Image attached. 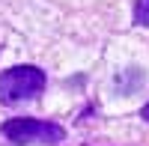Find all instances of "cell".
I'll return each instance as SVG.
<instances>
[{
  "label": "cell",
  "mask_w": 149,
  "mask_h": 146,
  "mask_svg": "<svg viewBox=\"0 0 149 146\" xmlns=\"http://www.w3.org/2000/svg\"><path fill=\"white\" fill-rule=\"evenodd\" d=\"M3 137L12 143H63L66 131L60 128L57 122H42V119H9L3 122Z\"/></svg>",
  "instance_id": "cell-2"
},
{
  "label": "cell",
  "mask_w": 149,
  "mask_h": 146,
  "mask_svg": "<svg viewBox=\"0 0 149 146\" xmlns=\"http://www.w3.org/2000/svg\"><path fill=\"white\" fill-rule=\"evenodd\" d=\"M143 119H146V122H149V104L143 107Z\"/></svg>",
  "instance_id": "cell-4"
},
{
  "label": "cell",
  "mask_w": 149,
  "mask_h": 146,
  "mask_svg": "<svg viewBox=\"0 0 149 146\" xmlns=\"http://www.w3.org/2000/svg\"><path fill=\"white\" fill-rule=\"evenodd\" d=\"M45 90V72L36 66H12L0 72V104H27Z\"/></svg>",
  "instance_id": "cell-1"
},
{
  "label": "cell",
  "mask_w": 149,
  "mask_h": 146,
  "mask_svg": "<svg viewBox=\"0 0 149 146\" xmlns=\"http://www.w3.org/2000/svg\"><path fill=\"white\" fill-rule=\"evenodd\" d=\"M134 24L149 27V0H137L134 3Z\"/></svg>",
  "instance_id": "cell-3"
}]
</instances>
